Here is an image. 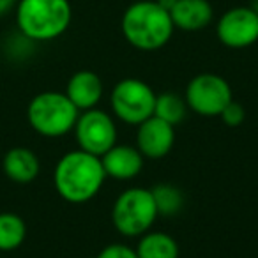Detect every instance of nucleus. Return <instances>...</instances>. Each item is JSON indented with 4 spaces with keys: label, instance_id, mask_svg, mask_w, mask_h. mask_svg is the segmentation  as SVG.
<instances>
[{
    "label": "nucleus",
    "instance_id": "f257e3e1",
    "mask_svg": "<svg viewBox=\"0 0 258 258\" xmlns=\"http://www.w3.org/2000/svg\"><path fill=\"white\" fill-rule=\"evenodd\" d=\"M104 179L106 172L101 158L82 149L62 156L53 173L57 193L71 204H83L94 198L103 186Z\"/></svg>",
    "mask_w": 258,
    "mask_h": 258
},
{
    "label": "nucleus",
    "instance_id": "f03ea898",
    "mask_svg": "<svg viewBox=\"0 0 258 258\" xmlns=\"http://www.w3.org/2000/svg\"><path fill=\"white\" fill-rule=\"evenodd\" d=\"M170 13L156 0H138L122 16V34L129 44L144 51L163 48L173 34Z\"/></svg>",
    "mask_w": 258,
    "mask_h": 258
},
{
    "label": "nucleus",
    "instance_id": "7ed1b4c3",
    "mask_svg": "<svg viewBox=\"0 0 258 258\" xmlns=\"http://www.w3.org/2000/svg\"><path fill=\"white\" fill-rule=\"evenodd\" d=\"M69 0H20L16 25L30 41H51L68 30L71 23Z\"/></svg>",
    "mask_w": 258,
    "mask_h": 258
},
{
    "label": "nucleus",
    "instance_id": "20e7f679",
    "mask_svg": "<svg viewBox=\"0 0 258 258\" xmlns=\"http://www.w3.org/2000/svg\"><path fill=\"white\" fill-rule=\"evenodd\" d=\"M80 110L69 101L66 94L41 92L30 101L27 108V118L36 133L41 137L58 138L75 129Z\"/></svg>",
    "mask_w": 258,
    "mask_h": 258
},
{
    "label": "nucleus",
    "instance_id": "39448f33",
    "mask_svg": "<svg viewBox=\"0 0 258 258\" xmlns=\"http://www.w3.org/2000/svg\"><path fill=\"white\" fill-rule=\"evenodd\" d=\"M158 216L152 191L144 187H133L124 191L115 200L111 221L122 235L138 237L149 232Z\"/></svg>",
    "mask_w": 258,
    "mask_h": 258
},
{
    "label": "nucleus",
    "instance_id": "423d86ee",
    "mask_svg": "<svg viewBox=\"0 0 258 258\" xmlns=\"http://www.w3.org/2000/svg\"><path fill=\"white\" fill-rule=\"evenodd\" d=\"M156 94L145 82L125 78L111 90V108L122 122L140 125L154 115Z\"/></svg>",
    "mask_w": 258,
    "mask_h": 258
},
{
    "label": "nucleus",
    "instance_id": "0eeeda50",
    "mask_svg": "<svg viewBox=\"0 0 258 258\" xmlns=\"http://www.w3.org/2000/svg\"><path fill=\"white\" fill-rule=\"evenodd\" d=\"M80 149L101 158L117 144V127L113 118L101 110H87L78 117L75 125Z\"/></svg>",
    "mask_w": 258,
    "mask_h": 258
},
{
    "label": "nucleus",
    "instance_id": "6e6552de",
    "mask_svg": "<svg viewBox=\"0 0 258 258\" xmlns=\"http://www.w3.org/2000/svg\"><path fill=\"white\" fill-rule=\"evenodd\" d=\"M232 101V89L225 78L212 73L195 76L186 89V103L200 115L214 117Z\"/></svg>",
    "mask_w": 258,
    "mask_h": 258
},
{
    "label": "nucleus",
    "instance_id": "1a4fd4ad",
    "mask_svg": "<svg viewBox=\"0 0 258 258\" xmlns=\"http://www.w3.org/2000/svg\"><path fill=\"white\" fill-rule=\"evenodd\" d=\"M218 37L228 48H246L258 41V13L251 8H233L218 22Z\"/></svg>",
    "mask_w": 258,
    "mask_h": 258
},
{
    "label": "nucleus",
    "instance_id": "9d476101",
    "mask_svg": "<svg viewBox=\"0 0 258 258\" xmlns=\"http://www.w3.org/2000/svg\"><path fill=\"white\" fill-rule=\"evenodd\" d=\"M137 142L142 156H147L151 159L163 158L172 151L173 142H175L173 125L152 115L151 118L140 124Z\"/></svg>",
    "mask_w": 258,
    "mask_h": 258
},
{
    "label": "nucleus",
    "instance_id": "9b49d317",
    "mask_svg": "<svg viewBox=\"0 0 258 258\" xmlns=\"http://www.w3.org/2000/svg\"><path fill=\"white\" fill-rule=\"evenodd\" d=\"M101 163L106 172V177H113L117 180L135 179L144 168V156L138 149L131 145L115 144L106 154L101 156Z\"/></svg>",
    "mask_w": 258,
    "mask_h": 258
},
{
    "label": "nucleus",
    "instance_id": "f8f14e48",
    "mask_svg": "<svg viewBox=\"0 0 258 258\" xmlns=\"http://www.w3.org/2000/svg\"><path fill=\"white\" fill-rule=\"evenodd\" d=\"M66 96L80 111L96 108L103 97V83L101 78L92 71H78L69 78Z\"/></svg>",
    "mask_w": 258,
    "mask_h": 258
},
{
    "label": "nucleus",
    "instance_id": "ddd939ff",
    "mask_svg": "<svg viewBox=\"0 0 258 258\" xmlns=\"http://www.w3.org/2000/svg\"><path fill=\"white\" fill-rule=\"evenodd\" d=\"M173 27L187 32L205 29L212 22V6L209 0H177L170 9Z\"/></svg>",
    "mask_w": 258,
    "mask_h": 258
},
{
    "label": "nucleus",
    "instance_id": "4468645a",
    "mask_svg": "<svg viewBox=\"0 0 258 258\" xmlns=\"http://www.w3.org/2000/svg\"><path fill=\"white\" fill-rule=\"evenodd\" d=\"M2 168L8 179L15 180L18 184H29L39 175V159L30 149L27 147H15L6 152Z\"/></svg>",
    "mask_w": 258,
    "mask_h": 258
},
{
    "label": "nucleus",
    "instance_id": "2eb2a0df",
    "mask_svg": "<svg viewBox=\"0 0 258 258\" xmlns=\"http://www.w3.org/2000/svg\"><path fill=\"white\" fill-rule=\"evenodd\" d=\"M137 254L138 258H179V246L173 237L152 232L142 237Z\"/></svg>",
    "mask_w": 258,
    "mask_h": 258
},
{
    "label": "nucleus",
    "instance_id": "dca6fc26",
    "mask_svg": "<svg viewBox=\"0 0 258 258\" xmlns=\"http://www.w3.org/2000/svg\"><path fill=\"white\" fill-rule=\"evenodd\" d=\"M27 237V225L15 212L0 214V251H15Z\"/></svg>",
    "mask_w": 258,
    "mask_h": 258
},
{
    "label": "nucleus",
    "instance_id": "f3484780",
    "mask_svg": "<svg viewBox=\"0 0 258 258\" xmlns=\"http://www.w3.org/2000/svg\"><path fill=\"white\" fill-rule=\"evenodd\" d=\"M186 106L187 103L180 99L177 94L165 92L161 96H156V106H154V117L175 125L180 124L182 118L186 117Z\"/></svg>",
    "mask_w": 258,
    "mask_h": 258
},
{
    "label": "nucleus",
    "instance_id": "a211bd4d",
    "mask_svg": "<svg viewBox=\"0 0 258 258\" xmlns=\"http://www.w3.org/2000/svg\"><path fill=\"white\" fill-rule=\"evenodd\" d=\"M151 191L154 197L156 207H158V214L165 216V218H172L182 209L184 197L179 187L172 186V184H158Z\"/></svg>",
    "mask_w": 258,
    "mask_h": 258
},
{
    "label": "nucleus",
    "instance_id": "6ab92c4d",
    "mask_svg": "<svg viewBox=\"0 0 258 258\" xmlns=\"http://www.w3.org/2000/svg\"><path fill=\"white\" fill-rule=\"evenodd\" d=\"M223 117V120H225V124L232 125V127H235V125L242 124L244 117H246V111H244L242 104L235 103V101H230L228 104L225 106V110L219 113Z\"/></svg>",
    "mask_w": 258,
    "mask_h": 258
},
{
    "label": "nucleus",
    "instance_id": "aec40b11",
    "mask_svg": "<svg viewBox=\"0 0 258 258\" xmlns=\"http://www.w3.org/2000/svg\"><path fill=\"white\" fill-rule=\"evenodd\" d=\"M97 258H138V254L137 251L124 244H110L97 254Z\"/></svg>",
    "mask_w": 258,
    "mask_h": 258
},
{
    "label": "nucleus",
    "instance_id": "412c9836",
    "mask_svg": "<svg viewBox=\"0 0 258 258\" xmlns=\"http://www.w3.org/2000/svg\"><path fill=\"white\" fill-rule=\"evenodd\" d=\"M15 6H16V0H0V16L8 15Z\"/></svg>",
    "mask_w": 258,
    "mask_h": 258
},
{
    "label": "nucleus",
    "instance_id": "4be33fe9",
    "mask_svg": "<svg viewBox=\"0 0 258 258\" xmlns=\"http://www.w3.org/2000/svg\"><path fill=\"white\" fill-rule=\"evenodd\" d=\"M156 2H158V4L161 6V8H165L166 11L170 13V9H172L173 6H175V2H177V0H156Z\"/></svg>",
    "mask_w": 258,
    "mask_h": 258
}]
</instances>
